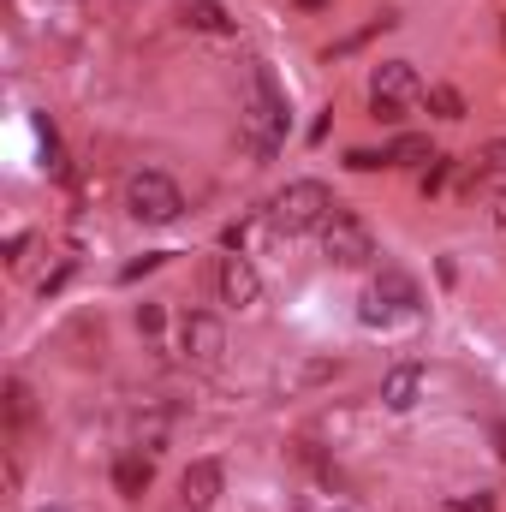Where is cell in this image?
I'll use <instances>...</instances> for the list:
<instances>
[{
	"mask_svg": "<svg viewBox=\"0 0 506 512\" xmlns=\"http://www.w3.org/2000/svg\"><path fill=\"white\" fill-rule=\"evenodd\" d=\"M423 102V78L411 72V60H381L370 72V114L376 120H405Z\"/></svg>",
	"mask_w": 506,
	"mask_h": 512,
	"instance_id": "obj_4",
	"label": "cell"
},
{
	"mask_svg": "<svg viewBox=\"0 0 506 512\" xmlns=\"http://www.w3.org/2000/svg\"><path fill=\"white\" fill-rule=\"evenodd\" d=\"M495 441H501V459H506V423H495Z\"/></svg>",
	"mask_w": 506,
	"mask_h": 512,
	"instance_id": "obj_25",
	"label": "cell"
},
{
	"mask_svg": "<svg viewBox=\"0 0 506 512\" xmlns=\"http://www.w3.org/2000/svg\"><path fill=\"white\" fill-rule=\"evenodd\" d=\"M221 489H227V465H221V459H197V465L179 477V501H185V512H209L215 501H221Z\"/></svg>",
	"mask_w": 506,
	"mask_h": 512,
	"instance_id": "obj_8",
	"label": "cell"
},
{
	"mask_svg": "<svg viewBox=\"0 0 506 512\" xmlns=\"http://www.w3.org/2000/svg\"><path fill=\"white\" fill-rule=\"evenodd\" d=\"M149 268H161V256H137V262H126V268H120V280H143V274H149Z\"/></svg>",
	"mask_w": 506,
	"mask_h": 512,
	"instance_id": "obj_22",
	"label": "cell"
},
{
	"mask_svg": "<svg viewBox=\"0 0 506 512\" xmlns=\"http://www.w3.org/2000/svg\"><path fill=\"white\" fill-rule=\"evenodd\" d=\"M36 512H66V507H36Z\"/></svg>",
	"mask_w": 506,
	"mask_h": 512,
	"instance_id": "obj_27",
	"label": "cell"
},
{
	"mask_svg": "<svg viewBox=\"0 0 506 512\" xmlns=\"http://www.w3.org/2000/svg\"><path fill=\"white\" fill-rule=\"evenodd\" d=\"M179 352H185V364L215 370L221 352H227V328H221V316H209V310H185V322H179Z\"/></svg>",
	"mask_w": 506,
	"mask_h": 512,
	"instance_id": "obj_7",
	"label": "cell"
},
{
	"mask_svg": "<svg viewBox=\"0 0 506 512\" xmlns=\"http://www.w3.org/2000/svg\"><path fill=\"white\" fill-rule=\"evenodd\" d=\"M322 256H328L334 268H364V262L376 256L370 221H358L352 209H334V215L322 221Z\"/></svg>",
	"mask_w": 506,
	"mask_h": 512,
	"instance_id": "obj_5",
	"label": "cell"
},
{
	"mask_svg": "<svg viewBox=\"0 0 506 512\" xmlns=\"http://www.w3.org/2000/svg\"><path fill=\"white\" fill-rule=\"evenodd\" d=\"M495 507V489H477V495H453L447 512H489Z\"/></svg>",
	"mask_w": 506,
	"mask_h": 512,
	"instance_id": "obj_19",
	"label": "cell"
},
{
	"mask_svg": "<svg viewBox=\"0 0 506 512\" xmlns=\"http://www.w3.org/2000/svg\"><path fill=\"white\" fill-rule=\"evenodd\" d=\"M489 179H506V137H489V143L477 149V161H471V173H465V191H477V185H489Z\"/></svg>",
	"mask_w": 506,
	"mask_h": 512,
	"instance_id": "obj_12",
	"label": "cell"
},
{
	"mask_svg": "<svg viewBox=\"0 0 506 512\" xmlns=\"http://www.w3.org/2000/svg\"><path fill=\"white\" fill-rule=\"evenodd\" d=\"M24 245H30V233H12V239H6V262H18V256H24Z\"/></svg>",
	"mask_w": 506,
	"mask_h": 512,
	"instance_id": "obj_24",
	"label": "cell"
},
{
	"mask_svg": "<svg viewBox=\"0 0 506 512\" xmlns=\"http://www.w3.org/2000/svg\"><path fill=\"white\" fill-rule=\"evenodd\" d=\"M423 102H429L441 120H465V114H471V108H465V96H459L453 84H429V90H423Z\"/></svg>",
	"mask_w": 506,
	"mask_h": 512,
	"instance_id": "obj_15",
	"label": "cell"
},
{
	"mask_svg": "<svg viewBox=\"0 0 506 512\" xmlns=\"http://www.w3.org/2000/svg\"><path fill=\"white\" fill-rule=\"evenodd\" d=\"M417 393H423V370H417V364H393V370L381 376V405H387V411H411Z\"/></svg>",
	"mask_w": 506,
	"mask_h": 512,
	"instance_id": "obj_10",
	"label": "cell"
},
{
	"mask_svg": "<svg viewBox=\"0 0 506 512\" xmlns=\"http://www.w3.org/2000/svg\"><path fill=\"white\" fill-rule=\"evenodd\" d=\"M423 161H435V149H429V137H417V131H405V137H393V143H387V167H423Z\"/></svg>",
	"mask_w": 506,
	"mask_h": 512,
	"instance_id": "obj_14",
	"label": "cell"
},
{
	"mask_svg": "<svg viewBox=\"0 0 506 512\" xmlns=\"http://www.w3.org/2000/svg\"><path fill=\"white\" fill-rule=\"evenodd\" d=\"M126 209H131V221H143V227H173L185 215V191L167 173L137 167V173H126Z\"/></svg>",
	"mask_w": 506,
	"mask_h": 512,
	"instance_id": "obj_3",
	"label": "cell"
},
{
	"mask_svg": "<svg viewBox=\"0 0 506 512\" xmlns=\"http://www.w3.org/2000/svg\"><path fill=\"white\" fill-rule=\"evenodd\" d=\"M6 423H12V429H24V423H30V387L18 382V376L6 382Z\"/></svg>",
	"mask_w": 506,
	"mask_h": 512,
	"instance_id": "obj_17",
	"label": "cell"
},
{
	"mask_svg": "<svg viewBox=\"0 0 506 512\" xmlns=\"http://www.w3.org/2000/svg\"><path fill=\"white\" fill-rule=\"evenodd\" d=\"M161 304H137V334H161Z\"/></svg>",
	"mask_w": 506,
	"mask_h": 512,
	"instance_id": "obj_20",
	"label": "cell"
},
{
	"mask_svg": "<svg viewBox=\"0 0 506 512\" xmlns=\"http://www.w3.org/2000/svg\"><path fill=\"white\" fill-rule=\"evenodd\" d=\"M239 143L251 149L256 161H274L280 143H286V96L274 84V72L251 60L245 72V102H239Z\"/></svg>",
	"mask_w": 506,
	"mask_h": 512,
	"instance_id": "obj_1",
	"label": "cell"
},
{
	"mask_svg": "<svg viewBox=\"0 0 506 512\" xmlns=\"http://www.w3.org/2000/svg\"><path fill=\"white\" fill-rule=\"evenodd\" d=\"M298 6H304V12H322V6H328V0H298Z\"/></svg>",
	"mask_w": 506,
	"mask_h": 512,
	"instance_id": "obj_26",
	"label": "cell"
},
{
	"mask_svg": "<svg viewBox=\"0 0 506 512\" xmlns=\"http://www.w3.org/2000/svg\"><path fill=\"white\" fill-rule=\"evenodd\" d=\"M489 221H495V227H506V179L495 185V197H489Z\"/></svg>",
	"mask_w": 506,
	"mask_h": 512,
	"instance_id": "obj_23",
	"label": "cell"
},
{
	"mask_svg": "<svg viewBox=\"0 0 506 512\" xmlns=\"http://www.w3.org/2000/svg\"><path fill=\"white\" fill-rule=\"evenodd\" d=\"M346 167L370 173V167H387V155H376V149H352V155H346Z\"/></svg>",
	"mask_w": 506,
	"mask_h": 512,
	"instance_id": "obj_21",
	"label": "cell"
},
{
	"mask_svg": "<svg viewBox=\"0 0 506 512\" xmlns=\"http://www.w3.org/2000/svg\"><path fill=\"white\" fill-rule=\"evenodd\" d=\"M185 24L203 30V36H233V18L221 0H185Z\"/></svg>",
	"mask_w": 506,
	"mask_h": 512,
	"instance_id": "obj_13",
	"label": "cell"
},
{
	"mask_svg": "<svg viewBox=\"0 0 506 512\" xmlns=\"http://www.w3.org/2000/svg\"><path fill=\"white\" fill-rule=\"evenodd\" d=\"M447 179H453V161H447V155H435V161L423 167V197H435V191H441Z\"/></svg>",
	"mask_w": 506,
	"mask_h": 512,
	"instance_id": "obj_18",
	"label": "cell"
},
{
	"mask_svg": "<svg viewBox=\"0 0 506 512\" xmlns=\"http://www.w3.org/2000/svg\"><path fill=\"white\" fill-rule=\"evenodd\" d=\"M149 477H155V453H126V459L114 465V489H120L126 501H137V495L149 489Z\"/></svg>",
	"mask_w": 506,
	"mask_h": 512,
	"instance_id": "obj_11",
	"label": "cell"
},
{
	"mask_svg": "<svg viewBox=\"0 0 506 512\" xmlns=\"http://www.w3.org/2000/svg\"><path fill=\"white\" fill-rule=\"evenodd\" d=\"M393 24H399V12H381L376 24H364V30H352L346 42H334V48H328V60H340V54H352V48H364L370 36H381V30H393Z\"/></svg>",
	"mask_w": 506,
	"mask_h": 512,
	"instance_id": "obj_16",
	"label": "cell"
},
{
	"mask_svg": "<svg viewBox=\"0 0 506 512\" xmlns=\"http://www.w3.org/2000/svg\"><path fill=\"white\" fill-rule=\"evenodd\" d=\"M417 304H423L417 280H411L405 268H381L376 280H370V292H364V322H399V316H417Z\"/></svg>",
	"mask_w": 506,
	"mask_h": 512,
	"instance_id": "obj_6",
	"label": "cell"
},
{
	"mask_svg": "<svg viewBox=\"0 0 506 512\" xmlns=\"http://www.w3.org/2000/svg\"><path fill=\"white\" fill-rule=\"evenodd\" d=\"M215 286H221V298L233 304V310H251L256 298H262V280H256V268L245 256H221V274H215Z\"/></svg>",
	"mask_w": 506,
	"mask_h": 512,
	"instance_id": "obj_9",
	"label": "cell"
},
{
	"mask_svg": "<svg viewBox=\"0 0 506 512\" xmlns=\"http://www.w3.org/2000/svg\"><path fill=\"white\" fill-rule=\"evenodd\" d=\"M334 215V197L322 179H292L274 203H268V227L280 239H298V233H322V221Z\"/></svg>",
	"mask_w": 506,
	"mask_h": 512,
	"instance_id": "obj_2",
	"label": "cell"
}]
</instances>
